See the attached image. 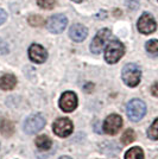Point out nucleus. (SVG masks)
<instances>
[{
  "mask_svg": "<svg viewBox=\"0 0 158 159\" xmlns=\"http://www.w3.org/2000/svg\"><path fill=\"white\" fill-rule=\"evenodd\" d=\"M123 80L128 87H137L140 82V77H142V70L137 64H126L123 69L121 73Z\"/></svg>",
  "mask_w": 158,
  "mask_h": 159,
  "instance_id": "f257e3e1",
  "label": "nucleus"
},
{
  "mask_svg": "<svg viewBox=\"0 0 158 159\" xmlns=\"http://www.w3.org/2000/svg\"><path fill=\"white\" fill-rule=\"evenodd\" d=\"M124 53H125V48L123 43H120L119 40H112L105 50V60L107 63L113 64L117 63L123 57Z\"/></svg>",
  "mask_w": 158,
  "mask_h": 159,
  "instance_id": "f03ea898",
  "label": "nucleus"
},
{
  "mask_svg": "<svg viewBox=\"0 0 158 159\" xmlns=\"http://www.w3.org/2000/svg\"><path fill=\"white\" fill-rule=\"evenodd\" d=\"M126 113H127V116L130 118V120L139 121L143 119L144 115L146 114V106L142 100L133 99L127 103Z\"/></svg>",
  "mask_w": 158,
  "mask_h": 159,
  "instance_id": "7ed1b4c3",
  "label": "nucleus"
},
{
  "mask_svg": "<svg viewBox=\"0 0 158 159\" xmlns=\"http://www.w3.org/2000/svg\"><path fill=\"white\" fill-rule=\"evenodd\" d=\"M45 125V119L42 114H32L24 122V132L27 134H35L40 132Z\"/></svg>",
  "mask_w": 158,
  "mask_h": 159,
  "instance_id": "20e7f679",
  "label": "nucleus"
},
{
  "mask_svg": "<svg viewBox=\"0 0 158 159\" xmlns=\"http://www.w3.org/2000/svg\"><path fill=\"white\" fill-rule=\"evenodd\" d=\"M111 31L108 29H102L100 30L99 32L96 33V36L94 37V39L92 40V44H91V51L93 53H100L104 50V47L106 45L107 40L109 39L111 37Z\"/></svg>",
  "mask_w": 158,
  "mask_h": 159,
  "instance_id": "39448f33",
  "label": "nucleus"
},
{
  "mask_svg": "<svg viewBox=\"0 0 158 159\" xmlns=\"http://www.w3.org/2000/svg\"><path fill=\"white\" fill-rule=\"evenodd\" d=\"M53 131L57 137L66 138V137L72 134V122L68 118H59L53 122Z\"/></svg>",
  "mask_w": 158,
  "mask_h": 159,
  "instance_id": "423d86ee",
  "label": "nucleus"
},
{
  "mask_svg": "<svg viewBox=\"0 0 158 159\" xmlns=\"http://www.w3.org/2000/svg\"><path fill=\"white\" fill-rule=\"evenodd\" d=\"M121 127H123V119L118 114H111L104 121V131L109 135L117 134Z\"/></svg>",
  "mask_w": 158,
  "mask_h": 159,
  "instance_id": "0eeeda50",
  "label": "nucleus"
},
{
  "mask_svg": "<svg viewBox=\"0 0 158 159\" xmlns=\"http://www.w3.org/2000/svg\"><path fill=\"white\" fill-rule=\"evenodd\" d=\"M77 107V96L72 92H66L62 94L59 99V108L66 113H70L75 111Z\"/></svg>",
  "mask_w": 158,
  "mask_h": 159,
  "instance_id": "6e6552de",
  "label": "nucleus"
},
{
  "mask_svg": "<svg viewBox=\"0 0 158 159\" xmlns=\"http://www.w3.org/2000/svg\"><path fill=\"white\" fill-rule=\"evenodd\" d=\"M67 24H68V20H67L66 16H63V14H56V16H53L50 19L48 20L46 26H48L50 32L61 33L64 31Z\"/></svg>",
  "mask_w": 158,
  "mask_h": 159,
  "instance_id": "1a4fd4ad",
  "label": "nucleus"
},
{
  "mask_svg": "<svg viewBox=\"0 0 158 159\" xmlns=\"http://www.w3.org/2000/svg\"><path fill=\"white\" fill-rule=\"evenodd\" d=\"M156 27H157V24H156V21L151 14H142V17L138 20L139 32L144 33V34H150V33L156 31Z\"/></svg>",
  "mask_w": 158,
  "mask_h": 159,
  "instance_id": "9d476101",
  "label": "nucleus"
},
{
  "mask_svg": "<svg viewBox=\"0 0 158 159\" xmlns=\"http://www.w3.org/2000/svg\"><path fill=\"white\" fill-rule=\"evenodd\" d=\"M29 57L35 63H43L46 61L48 53L44 48L40 44H32L29 49Z\"/></svg>",
  "mask_w": 158,
  "mask_h": 159,
  "instance_id": "9b49d317",
  "label": "nucleus"
},
{
  "mask_svg": "<svg viewBox=\"0 0 158 159\" xmlns=\"http://www.w3.org/2000/svg\"><path fill=\"white\" fill-rule=\"evenodd\" d=\"M88 34V30L83 25L81 24H75L70 27V31H69V36L72 40L75 42H82L85 39Z\"/></svg>",
  "mask_w": 158,
  "mask_h": 159,
  "instance_id": "f8f14e48",
  "label": "nucleus"
},
{
  "mask_svg": "<svg viewBox=\"0 0 158 159\" xmlns=\"http://www.w3.org/2000/svg\"><path fill=\"white\" fill-rule=\"evenodd\" d=\"M17 84V79L12 74H6L0 77V89L2 90H11Z\"/></svg>",
  "mask_w": 158,
  "mask_h": 159,
  "instance_id": "ddd939ff",
  "label": "nucleus"
},
{
  "mask_svg": "<svg viewBox=\"0 0 158 159\" xmlns=\"http://www.w3.org/2000/svg\"><path fill=\"white\" fill-rule=\"evenodd\" d=\"M14 132L13 124L6 118H0V133L4 137H11Z\"/></svg>",
  "mask_w": 158,
  "mask_h": 159,
  "instance_id": "4468645a",
  "label": "nucleus"
},
{
  "mask_svg": "<svg viewBox=\"0 0 158 159\" xmlns=\"http://www.w3.org/2000/svg\"><path fill=\"white\" fill-rule=\"evenodd\" d=\"M35 143H36V145H37V147L40 150H44V151L49 150L51 147V145H53L51 139L49 137H46V135H40V137H37Z\"/></svg>",
  "mask_w": 158,
  "mask_h": 159,
  "instance_id": "2eb2a0df",
  "label": "nucleus"
},
{
  "mask_svg": "<svg viewBox=\"0 0 158 159\" xmlns=\"http://www.w3.org/2000/svg\"><path fill=\"white\" fill-rule=\"evenodd\" d=\"M125 159H144V152L140 147H132L125 153Z\"/></svg>",
  "mask_w": 158,
  "mask_h": 159,
  "instance_id": "dca6fc26",
  "label": "nucleus"
},
{
  "mask_svg": "<svg viewBox=\"0 0 158 159\" xmlns=\"http://www.w3.org/2000/svg\"><path fill=\"white\" fill-rule=\"evenodd\" d=\"M136 140V133L133 129H126L123 137H121V143L124 145H130L131 143H133Z\"/></svg>",
  "mask_w": 158,
  "mask_h": 159,
  "instance_id": "f3484780",
  "label": "nucleus"
},
{
  "mask_svg": "<svg viewBox=\"0 0 158 159\" xmlns=\"http://www.w3.org/2000/svg\"><path fill=\"white\" fill-rule=\"evenodd\" d=\"M147 137L152 140H158V118L150 126V128L147 129Z\"/></svg>",
  "mask_w": 158,
  "mask_h": 159,
  "instance_id": "a211bd4d",
  "label": "nucleus"
},
{
  "mask_svg": "<svg viewBox=\"0 0 158 159\" xmlns=\"http://www.w3.org/2000/svg\"><path fill=\"white\" fill-rule=\"evenodd\" d=\"M146 51L151 55H158V40L157 39H151L146 43Z\"/></svg>",
  "mask_w": 158,
  "mask_h": 159,
  "instance_id": "6ab92c4d",
  "label": "nucleus"
},
{
  "mask_svg": "<svg viewBox=\"0 0 158 159\" xmlns=\"http://www.w3.org/2000/svg\"><path fill=\"white\" fill-rule=\"evenodd\" d=\"M29 23L32 26H43L45 24V20L40 16H31V17H29Z\"/></svg>",
  "mask_w": 158,
  "mask_h": 159,
  "instance_id": "aec40b11",
  "label": "nucleus"
},
{
  "mask_svg": "<svg viewBox=\"0 0 158 159\" xmlns=\"http://www.w3.org/2000/svg\"><path fill=\"white\" fill-rule=\"evenodd\" d=\"M37 4L40 5L42 8L45 10H53L55 7V0H37Z\"/></svg>",
  "mask_w": 158,
  "mask_h": 159,
  "instance_id": "412c9836",
  "label": "nucleus"
},
{
  "mask_svg": "<svg viewBox=\"0 0 158 159\" xmlns=\"http://www.w3.org/2000/svg\"><path fill=\"white\" fill-rule=\"evenodd\" d=\"M139 0H126V5L130 10H137L139 6Z\"/></svg>",
  "mask_w": 158,
  "mask_h": 159,
  "instance_id": "4be33fe9",
  "label": "nucleus"
},
{
  "mask_svg": "<svg viewBox=\"0 0 158 159\" xmlns=\"http://www.w3.org/2000/svg\"><path fill=\"white\" fill-rule=\"evenodd\" d=\"M8 52V47L2 39H0V55H5Z\"/></svg>",
  "mask_w": 158,
  "mask_h": 159,
  "instance_id": "5701e85b",
  "label": "nucleus"
},
{
  "mask_svg": "<svg viewBox=\"0 0 158 159\" xmlns=\"http://www.w3.org/2000/svg\"><path fill=\"white\" fill-rule=\"evenodd\" d=\"M6 18H7L6 12H5L4 10H1V8H0V25H1L2 23H5V20H6Z\"/></svg>",
  "mask_w": 158,
  "mask_h": 159,
  "instance_id": "b1692460",
  "label": "nucleus"
},
{
  "mask_svg": "<svg viewBox=\"0 0 158 159\" xmlns=\"http://www.w3.org/2000/svg\"><path fill=\"white\" fill-rule=\"evenodd\" d=\"M151 93L153 96H158V81L151 87Z\"/></svg>",
  "mask_w": 158,
  "mask_h": 159,
  "instance_id": "393cba45",
  "label": "nucleus"
},
{
  "mask_svg": "<svg viewBox=\"0 0 158 159\" xmlns=\"http://www.w3.org/2000/svg\"><path fill=\"white\" fill-rule=\"evenodd\" d=\"M59 159H72V158H69V157H67V156H64V157H61Z\"/></svg>",
  "mask_w": 158,
  "mask_h": 159,
  "instance_id": "a878e982",
  "label": "nucleus"
},
{
  "mask_svg": "<svg viewBox=\"0 0 158 159\" xmlns=\"http://www.w3.org/2000/svg\"><path fill=\"white\" fill-rule=\"evenodd\" d=\"M72 1H75V2H81L82 0H72Z\"/></svg>",
  "mask_w": 158,
  "mask_h": 159,
  "instance_id": "bb28decb",
  "label": "nucleus"
}]
</instances>
